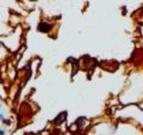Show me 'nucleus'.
I'll use <instances>...</instances> for the list:
<instances>
[{"instance_id":"obj_1","label":"nucleus","mask_w":143,"mask_h":135,"mask_svg":"<svg viewBox=\"0 0 143 135\" xmlns=\"http://www.w3.org/2000/svg\"><path fill=\"white\" fill-rule=\"evenodd\" d=\"M38 31L41 32H49L50 30H51V24L48 22H41L40 24H38Z\"/></svg>"},{"instance_id":"obj_2","label":"nucleus","mask_w":143,"mask_h":135,"mask_svg":"<svg viewBox=\"0 0 143 135\" xmlns=\"http://www.w3.org/2000/svg\"><path fill=\"white\" fill-rule=\"evenodd\" d=\"M66 115H67V113L60 114L57 118H55V120H54V124H56V126H58V124H60L61 122H63L64 120H66Z\"/></svg>"},{"instance_id":"obj_3","label":"nucleus","mask_w":143,"mask_h":135,"mask_svg":"<svg viewBox=\"0 0 143 135\" xmlns=\"http://www.w3.org/2000/svg\"><path fill=\"white\" fill-rule=\"evenodd\" d=\"M3 120H5V116L3 114H0V121H3Z\"/></svg>"},{"instance_id":"obj_4","label":"nucleus","mask_w":143,"mask_h":135,"mask_svg":"<svg viewBox=\"0 0 143 135\" xmlns=\"http://www.w3.org/2000/svg\"><path fill=\"white\" fill-rule=\"evenodd\" d=\"M5 134V130H3V129H0V135H4Z\"/></svg>"},{"instance_id":"obj_5","label":"nucleus","mask_w":143,"mask_h":135,"mask_svg":"<svg viewBox=\"0 0 143 135\" xmlns=\"http://www.w3.org/2000/svg\"><path fill=\"white\" fill-rule=\"evenodd\" d=\"M30 1H37V0H30Z\"/></svg>"}]
</instances>
